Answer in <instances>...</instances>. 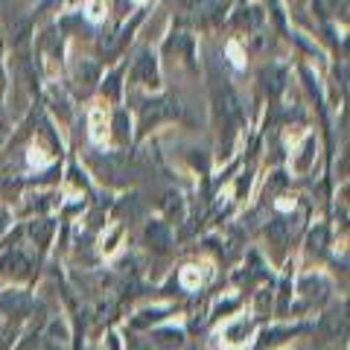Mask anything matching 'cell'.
<instances>
[{
  "label": "cell",
  "instance_id": "obj_1",
  "mask_svg": "<svg viewBox=\"0 0 350 350\" xmlns=\"http://www.w3.org/2000/svg\"><path fill=\"white\" fill-rule=\"evenodd\" d=\"M251 333H254L251 321L237 319L234 324H228V327H225V342L231 345V347H239V345H245V342H248V336H251Z\"/></svg>",
  "mask_w": 350,
  "mask_h": 350
},
{
  "label": "cell",
  "instance_id": "obj_2",
  "mask_svg": "<svg viewBox=\"0 0 350 350\" xmlns=\"http://www.w3.org/2000/svg\"><path fill=\"white\" fill-rule=\"evenodd\" d=\"M91 137L96 144H105L108 140V108L105 105H96L91 111Z\"/></svg>",
  "mask_w": 350,
  "mask_h": 350
},
{
  "label": "cell",
  "instance_id": "obj_3",
  "mask_svg": "<svg viewBox=\"0 0 350 350\" xmlns=\"http://www.w3.org/2000/svg\"><path fill=\"white\" fill-rule=\"evenodd\" d=\"M312 158H315V137H306L304 146L298 149V155L292 158V170L295 172H306L310 170V163H312Z\"/></svg>",
  "mask_w": 350,
  "mask_h": 350
},
{
  "label": "cell",
  "instance_id": "obj_4",
  "mask_svg": "<svg viewBox=\"0 0 350 350\" xmlns=\"http://www.w3.org/2000/svg\"><path fill=\"white\" fill-rule=\"evenodd\" d=\"M47 342H50V347H64V345H68V330H64V324H59V321L50 324Z\"/></svg>",
  "mask_w": 350,
  "mask_h": 350
},
{
  "label": "cell",
  "instance_id": "obj_5",
  "mask_svg": "<svg viewBox=\"0 0 350 350\" xmlns=\"http://www.w3.org/2000/svg\"><path fill=\"white\" fill-rule=\"evenodd\" d=\"M120 239H123V228L114 225L111 231H108V234L103 237V251H105V254H114L117 245H120Z\"/></svg>",
  "mask_w": 350,
  "mask_h": 350
},
{
  "label": "cell",
  "instance_id": "obj_6",
  "mask_svg": "<svg viewBox=\"0 0 350 350\" xmlns=\"http://www.w3.org/2000/svg\"><path fill=\"white\" fill-rule=\"evenodd\" d=\"M88 15H91L94 21H103L105 18V0H94L91 9H88Z\"/></svg>",
  "mask_w": 350,
  "mask_h": 350
},
{
  "label": "cell",
  "instance_id": "obj_7",
  "mask_svg": "<svg viewBox=\"0 0 350 350\" xmlns=\"http://www.w3.org/2000/svg\"><path fill=\"white\" fill-rule=\"evenodd\" d=\"M181 280H184V286H199V271H196L193 266L190 269H184V275H181Z\"/></svg>",
  "mask_w": 350,
  "mask_h": 350
},
{
  "label": "cell",
  "instance_id": "obj_8",
  "mask_svg": "<svg viewBox=\"0 0 350 350\" xmlns=\"http://www.w3.org/2000/svg\"><path fill=\"white\" fill-rule=\"evenodd\" d=\"M228 53H231V59H234V64H243L245 59H243V50L237 47V44H231V47H228Z\"/></svg>",
  "mask_w": 350,
  "mask_h": 350
},
{
  "label": "cell",
  "instance_id": "obj_9",
  "mask_svg": "<svg viewBox=\"0 0 350 350\" xmlns=\"http://www.w3.org/2000/svg\"><path fill=\"white\" fill-rule=\"evenodd\" d=\"M29 161H32V163H47L50 158L41 155V149H32V152H29Z\"/></svg>",
  "mask_w": 350,
  "mask_h": 350
}]
</instances>
